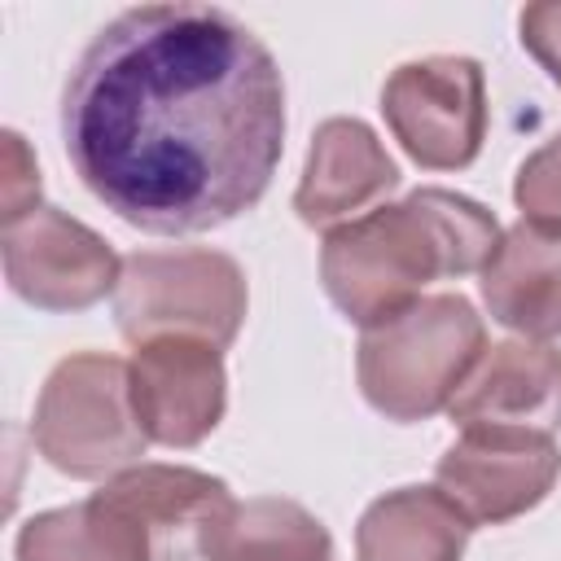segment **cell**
Wrapping results in <instances>:
<instances>
[{"mask_svg":"<svg viewBox=\"0 0 561 561\" xmlns=\"http://www.w3.org/2000/svg\"><path fill=\"white\" fill-rule=\"evenodd\" d=\"M202 561H333V535L298 500L254 495L224 513Z\"/></svg>","mask_w":561,"mask_h":561,"instance_id":"obj_16","label":"cell"},{"mask_svg":"<svg viewBox=\"0 0 561 561\" xmlns=\"http://www.w3.org/2000/svg\"><path fill=\"white\" fill-rule=\"evenodd\" d=\"M500 219L451 188H412L333 232L320 245V285L359 329L412 307L443 276L482 272L500 245Z\"/></svg>","mask_w":561,"mask_h":561,"instance_id":"obj_2","label":"cell"},{"mask_svg":"<svg viewBox=\"0 0 561 561\" xmlns=\"http://www.w3.org/2000/svg\"><path fill=\"white\" fill-rule=\"evenodd\" d=\"M245 272L224 250L175 245L123 259L114 289V324L131 346L153 337H197L228 351L245 324Z\"/></svg>","mask_w":561,"mask_h":561,"instance_id":"obj_4","label":"cell"},{"mask_svg":"<svg viewBox=\"0 0 561 561\" xmlns=\"http://www.w3.org/2000/svg\"><path fill=\"white\" fill-rule=\"evenodd\" d=\"M486 355V324L465 294H425L368 324L355 346V381L373 412L412 425L447 412Z\"/></svg>","mask_w":561,"mask_h":561,"instance_id":"obj_3","label":"cell"},{"mask_svg":"<svg viewBox=\"0 0 561 561\" xmlns=\"http://www.w3.org/2000/svg\"><path fill=\"white\" fill-rule=\"evenodd\" d=\"M557 478V438L522 430H460V438L438 456L434 469V486L473 526H500L530 513L548 500Z\"/></svg>","mask_w":561,"mask_h":561,"instance_id":"obj_8","label":"cell"},{"mask_svg":"<svg viewBox=\"0 0 561 561\" xmlns=\"http://www.w3.org/2000/svg\"><path fill=\"white\" fill-rule=\"evenodd\" d=\"M101 495L118 504L149 539L153 561H197L210 530L237 504L228 482L188 465H131L105 478Z\"/></svg>","mask_w":561,"mask_h":561,"instance_id":"obj_11","label":"cell"},{"mask_svg":"<svg viewBox=\"0 0 561 561\" xmlns=\"http://www.w3.org/2000/svg\"><path fill=\"white\" fill-rule=\"evenodd\" d=\"M39 206V167L18 131H4V224Z\"/></svg>","mask_w":561,"mask_h":561,"instance_id":"obj_18","label":"cell"},{"mask_svg":"<svg viewBox=\"0 0 561 561\" xmlns=\"http://www.w3.org/2000/svg\"><path fill=\"white\" fill-rule=\"evenodd\" d=\"M473 522L438 486H394L355 526V561H465Z\"/></svg>","mask_w":561,"mask_h":561,"instance_id":"obj_14","label":"cell"},{"mask_svg":"<svg viewBox=\"0 0 561 561\" xmlns=\"http://www.w3.org/2000/svg\"><path fill=\"white\" fill-rule=\"evenodd\" d=\"M381 118L425 171H465L486 140V70L460 53L416 57L381 83Z\"/></svg>","mask_w":561,"mask_h":561,"instance_id":"obj_6","label":"cell"},{"mask_svg":"<svg viewBox=\"0 0 561 561\" xmlns=\"http://www.w3.org/2000/svg\"><path fill=\"white\" fill-rule=\"evenodd\" d=\"M447 416L460 430H522L552 438L561 430V351L530 337L486 346L447 403Z\"/></svg>","mask_w":561,"mask_h":561,"instance_id":"obj_10","label":"cell"},{"mask_svg":"<svg viewBox=\"0 0 561 561\" xmlns=\"http://www.w3.org/2000/svg\"><path fill=\"white\" fill-rule=\"evenodd\" d=\"M513 202L522 210V224L561 237V131L548 136L513 180Z\"/></svg>","mask_w":561,"mask_h":561,"instance_id":"obj_17","label":"cell"},{"mask_svg":"<svg viewBox=\"0 0 561 561\" xmlns=\"http://www.w3.org/2000/svg\"><path fill=\"white\" fill-rule=\"evenodd\" d=\"M0 254L9 289L39 311H88L105 294L114 298L123 276L110 241L57 206H35L4 224Z\"/></svg>","mask_w":561,"mask_h":561,"instance_id":"obj_7","label":"cell"},{"mask_svg":"<svg viewBox=\"0 0 561 561\" xmlns=\"http://www.w3.org/2000/svg\"><path fill=\"white\" fill-rule=\"evenodd\" d=\"M399 188V162L386 153L364 118H324L311 136L302 180L294 188V210L307 228H342Z\"/></svg>","mask_w":561,"mask_h":561,"instance_id":"obj_12","label":"cell"},{"mask_svg":"<svg viewBox=\"0 0 561 561\" xmlns=\"http://www.w3.org/2000/svg\"><path fill=\"white\" fill-rule=\"evenodd\" d=\"M79 184L153 237L210 232L254 210L285 153L272 48L215 4H136L110 18L61 88Z\"/></svg>","mask_w":561,"mask_h":561,"instance_id":"obj_1","label":"cell"},{"mask_svg":"<svg viewBox=\"0 0 561 561\" xmlns=\"http://www.w3.org/2000/svg\"><path fill=\"white\" fill-rule=\"evenodd\" d=\"M13 557L18 561H153V548L145 530L96 491L83 504L44 508L26 517L18 530Z\"/></svg>","mask_w":561,"mask_h":561,"instance_id":"obj_15","label":"cell"},{"mask_svg":"<svg viewBox=\"0 0 561 561\" xmlns=\"http://www.w3.org/2000/svg\"><path fill=\"white\" fill-rule=\"evenodd\" d=\"M478 276L495 324L530 342L561 337V237L513 224Z\"/></svg>","mask_w":561,"mask_h":561,"instance_id":"obj_13","label":"cell"},{"mask_svg":"<svg viewBox=\"0 0 561 561\" xmlns=\"http://www.w3.org/2000/svg\"><path fill=\"white\" fill-rule=\"evenodd\" d=\"M131 408L149 443L197 447L228 412L224 351L197 337H153L127 359Z\"/></svg>","mask_w":561,"mask_h":561,"instance_id":"obj_9","label":"cell"},{"mask_svg":"<svg viewBox=\"0 0 561 561\" xmlns=\"http://www.w3.org/2000/svg\"><path fill=\"white\" fill-rule=\"evenodd\" d=\"M35 451L66 478L101 482L140 465L149 438L131 408L127 364L105 351L66 355L39 386Z\"/></svg>","mask_w":561,"mask_h":561,"instance_id":"obj_5","label":"cell"},{"mask_svg":"<svg viewBox=\"0 0 561 561\" xmlns=\"http://www.w3.org/2000/svg\"><path fill=\"white\" fill-rule=\"evenodd\" d=\"M517 39L561 88V4H526L517 13Z\"/></svg>","mask_w":561,"mask_h":561,"instance_id":"obj_19","label":"cell"}]
</instances>
